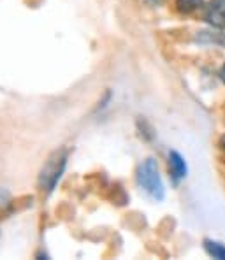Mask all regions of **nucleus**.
I'll list each match as a JSON object with an SVG mask.
<instances>
[{"label":"nucleus","instance_id":"f257e3e1","mask_svg":"<svg viewBox=\"0 0 225 260\" xmlns=\"http://www.w3.org/2000/svg\"><path fill=\"white\" fill-rule=\"evenodd\" d=\"M137 181L143 186L150 195H153L155 199L164 197V185L162 179L158 176V167L155 164V160H146L143 166L139 167V173H137Z\"/></svg>","mask_w":225,"mask_h":260},{"label":"nucleus","instance_id":"f03ea898","mask_svg":"<svg viewBox=\"0 0 225 260\" xmlns=\"http://www.w3.org/2000/svg\"><path fill=\"white\" fill-rule=\"evenodd\" d=\"M63 166H66V155H63V153H55V155L46 162L43 171H41V178H39L41 188L46 190V192H51V190L55 188L56 181L60 179V176H62Z\"/></svg>","mask_w":225,"mask_h":260},{"label":"nucleus","instance_id":"7ed1b4c3","mask_svg":"<svg viewBox=\"0 0 225 260\" xmlns=\"http://www.w3.org/2000/svg\"><path fill=\"white\" fill-rule=\"evenodd\" d=\"M204 20L216 28H225V0H209L204 7Z\"/></svg>","mask_w":225,"mask_h":260},{"label":"nucleus","instance_id":"20e7f679","mask_svg":"<svg viewBox=\"0 0 225 260\" xmlns=\"http://www.w3.org/2000/svg\"><path fill=\"white\" fill-rule=\"evenodd\" d=\"M169 169H171V176H173L174 181H180V179H183L186 176L185 160L181 158L180 153L171 151V155H169Z\"/></svg>","mask_w":225,"mask_h":260},{"label":"nucleus","instance_id":"39448f33","mask_svg":"<svg viewBox=\"0 0 225 260\" xmlns=\"http://www.w3.org/2000/svg\"><path fill=\"white\" fill-rule=\"evenodd\" d=\"M203 6V0H176V7L180 13H194Z\"/></svg>","mask_w":225,"mask_h":260},{"label":"nucleus","instance_id":"423d86ee","mask_svg":"<svg viewBox=\"0 0 225 260\" xmlns=\"http://www.w3.org/2000/svg\"><path fill=\"white\" fill-rule=\"evenodd\" d=\"M206 250L211 255L213 258H220L225 260V246H222L220 243H215V241H206Z\"/></svg>","mask_w":225,"mask_h":260},{"label":"nucleus","instance_id":"0eeeda50","mask_svg":"<svg viewBox=\"0 0 225 260\" xmlns=\"http://www.w3.org/2000/svg\"><path fill=\"white\" fill-rule=\"evenodd\" d=\"M220 76H222V81L225 83V63H223V67H222V71H220Z\"/></svg>","mask_w":225,"mask_h":260},{"label":"nucleus","instance_id":"6e6552de","mask_svg":"<svg viewBox=\"0 0 225 260\" xmlns=\"http://www.w3.org/2000/svg\"><path fill=\"white\" fill-rule=\"evenodd\" d=\"M220 146H222L223 150H225V136L222 137V139H220Z\"/></svg>","mask_w":225,"mask_h":260}]
</instances>
